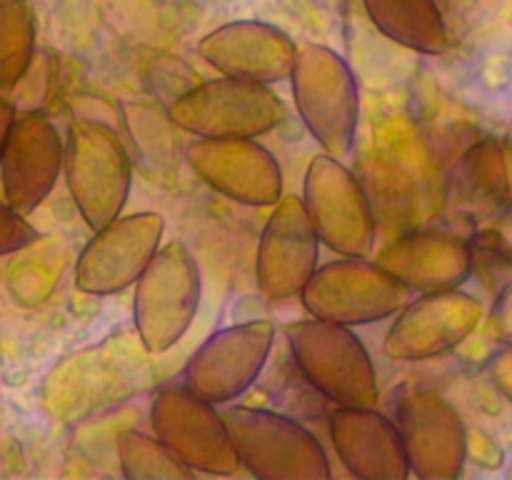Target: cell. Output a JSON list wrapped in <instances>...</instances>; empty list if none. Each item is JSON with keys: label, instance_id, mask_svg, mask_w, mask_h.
<instances>
[{"label": "cell", "instance_id": "8fae6325", "mask_svg": "<svg viewBox=\"0 0 512 480\" xmlns=\"http://www.w3.org/2000/svg\"><path fill=\"white\" fill-rule=\"evenodd\" d=\"M165 220L160 213H130L93 230L78 255L75 285L85 295H113L130 288L160 248Z\"/></svg>", "mask_w": 512, "mask_h": 480}, {"label": "cell", "instance_id": "5b68a950", "mask_svg": "<svg viewBox=\"0 0 512 480\" xmlns=\"http://www.w3.org/2000/svg\"><path fill=\"white\" fill-rule=\"evenodd\" d=\"M168 115L195 138H260L288 120V108L270 85L220 75L175 95Z\"/></svg>", "mask_w": 512, "mask_h": 480}, {"label": "cell", "instance_id": "484cf974", "mask_svg": "<svg viewBox=\"0 0 512 480\" xmlns=\"http://www.w3.org/2000/svg\"><path fill=\"white\" fill-rule=\"evenodd\" d=\"M40 238L38 228L28 220V215L18 213L10 203L0 200V255H13L35 245Z\"/></svg>", "mask_w": 512, "mask_h": 480}, {"label": "cell", "instance_id": "4316f807", "mask_svg": "<svg viewBox=\"0 0 512 480\" xmlns=\"http://www.w3.org/2000/svg\"><path fill=\"white\" fill-rule=\"evenodd\" d=\"M490 333L500 343L512 345V278L500 288L498 298H495L493 313H490Z\"/></svg>", "mask_w": 512, "mask_h": 480}, {"label": "cell", "instance_id": "ffe728a7", "mask_svg": "<svg viewBox=\"0 0 512 480\" xmlns=\"http://www.w3.org/2000/svg\"><path fill=\"white\" fill-rule=\"evenodd\" d=\"M123 113L128 153L135 168L155 185L173 188L178 183L180 138L178 125L168 110L148 100H133L120 108Z\"/></svg>", "mask_w": 512, "mask_h": 480}, {"label": "cell", "instance_id": "9a60e30c", "mask_svg": "<svg viewBox=\"0 0 512 480\" xmlns=\"http://www.w3.org/2000/svg\"><path fill=\"white\" fill-rule=\"evenodd\" d=\"M63 173V138L53 120L40 110L15 113L0 158L3 200L30 215L53 193Z\"/></svg>", "mask_w": 512, "mask_h": 480}, {"label": "cell", "instance_id": "2e32d148", "mask_svg": "<svg viewBox=\"0 0 512 480\" xmlns=\"http://www.w3.org/2000/svg\"><path fill=\"white\" fill-rule=\"evenodd\" d=\"M320 238L305 213L303 200L283 195L273 205L260 233L255 255V278L268 300H288L300 295L303 285L318 268Z\"/></svg>", "mask_w": 512, "mask_h": 480}, {"label": "cell", "instance_id": "d4e9b609", "mask_svg": "<svg viewBox=\"0 0 512 480\" xmlns=\"http://www.w3.org/2000/svg\"><path fill=\"white\" fill-rule=\"evenodd\" d=\"M470 243L473 255V273L485 270L500 280V288L512 278V208L503 210L493 218V223L475 230Z\"/></svg>", "mask_w": 512, "mask_h": 480}, {"label": "cell", "instance_id": "9c48e42d", "mask_svg": "<svg viewBox=\"0 0 512 480\" xmlns=\"http://www.w3.org/2000/svg\"><path fill=\"white\" fill-rule=\"evenodd\" d=\"M150 425L155 438L168 445L193 473L233 475L240 468L223 415L185 385H163L155 390L150 400Z\"/></svg>", "mask_w": 512, "mask_h": 480}, {"label": "cell", "instance_id": "e0dca14e", "mask_svg": "<svg viewBox=\"0 0 512 480\" xmlns=\"http://www.w3.org/2000/svg\"><path fill=\"white\" fill-rule=\"evenodd\" d=\"M295 53V40L263 20H233L210 30L198 43L200 58L220 75L265 85L290 78Z\"/></svg>", "mask_w": 512, "mask_h": 480}, {"label": "cell", "instance_id": "277c9868", "mask_svg": "<svg viewBox=\"0 0 512 480\" xmlns=\"http://www.w3.org/2000/svg\"><path fill=\"white\" fill-rule=\"evenodd\" d=\"M240 468L258 480H328L330 460L320 440L298 420L263 408L233 405L223 413Z\"/></svg>", "mask_w": 512, "mask_h": 480}, {"label": "cell", "instance_id": "ac0fdd59", "mask_svg": "<svg viewBox=\"0 0 512 480\" xmlns=\"http://www.w3.org/2000/svg\"><path fill=\"white\" fill-rule=\"evenodd\" d=\"M375 263L408 293L453 290L473 275L470 243L448 230H410L398 235L375 253Z\"/></svg>", "mask_w": 512, "mask_h": 480}, {"label": "cell", "instance_id": "d6986e66", "mask_svg": "<svg viewBox=\"0 0 512 480\" xmlns=\"http://www.w3.org/2000/svg\"><path fill=\"white\" fill-rule=\"evenodd\" d=\"M340 463L360 480H408L400 430L388 415L373 408H335L328 423Z\"/></svg>", "mask_w": 512, "mask_h": 480}, {"label": "cell", "instance_id": "7c38bea8", "mask_svg": "<svg viewBox=\"0 0 512 480\" xmlns=\"http://www.w3.org/2000/svg\"><path fill=\"white\" fill-rule=\"evenodd\" d=\"M410 475L455 480L468 458V428L458 410L428 388H410L398 400V420Z\"/></svg>", "mask_w": 512, "mask_h": 480}, {"label": "cell", "instance_id": "5bb4252c", "mask_svg": "<svg viewBox=\"0 0 512 480\" xmlns=\"http://www.w3.org/2000/svg\"><path fill=\"white\" fill-rule=\"evenodd\" d=\"M483 320V305L463 290L420 293L413 303L400 308L383 340L390 360H430L458 348L475 333Z\"/></svg>", "mask_w": 512, "mask_h": 480}, {"label": "cell", "instance_id": "3957f363", "mask_svg": "<svg viewBox=\"0 0 512 480\" xmlns=\"http://www.w3.org/2000/svg\"><path fill=\"white\" fill-rule=\"evenodd\" d=\"M288 80L293 83L295 110L308 133L325 153L345 158L358 133L360 93L343 55L320 43L298 45Z\"/></svg>", "mask_w": 512, "mask_h": 480}, {"label": "cell", "instance_id": "f1b7e54d", "mask_svg": "<svg viewBox=\"0 0 512 480\" xmlns=\"http://www.w3.org/2000/svg\"><path fill=\"white\" fill-rule=\"evenodd\" d=\"M15 105L10 103L5 95H0V158H3V148H5V140H8V133H10V125H13L15 120Z\"/></svg>", "mask_w": 512, "mask_h": 480}, {"label": "cell", "instance_id": "603a6c76", "mask_svg": "<svg viewBox=\"0 0 512 480\" xmlns=\"http://www.w3.org/2000/svg\"><path fill=\"white\" fill-rule=\"evenodd\" d=\"M35 60V13L30 0H0V90H15Z\"/></svg>", "mask_w": 512, "mask_h": 480}, {"label": "cell", "instance_id": "7a4b0ae2", "mask_svg": "<svg viewBox=\"0 0 512 480\" xmlns=\"http://www.w3.org/2000/svg\"><path fill=\"white\" fill-rule=\"evenodd\" d=\"M285 340L305 383L330 403L338 408H373L378 403L375 363L348 325L300 320L285 328Z\"/></svg>", "mask_w": 512, "mask_h": 480}, {"label": "cell", "instance_id": "4fadbf2b", "mask_svg": "<svg viewBox=\"0 0 512 480\" xmlns=\"http://www.w3.org/2000/svg\"><path fill=\"white\" fill-rule=\"evenodd\" d=\"M185 160L208 188L240 205L273 208L283 198L278 158L255 138H198Z\"/></svg>", "mask_w": 512, "mask_h": 480}, {"label": "cell", "instance_id": "52a82bcc", "mask_svg": "<svg viewBox=\"0 0 512 480\" xmlns=\"http://www.w3.org/2000/svg\"><path fill=\"white\" fill-rule=\"evenodd\" d=\"M300 200L320 243L333 253L348 258H368L373 253L378 233L373 205L343 158L315 155L305 170Z\"/></svg>", "mask_w": 512, "mask_h": 480}, {"label": "cell", "instance_id": "44dd1931", "mask_svg": "<svg viewBox=\"0 0 512 480\" xmlns=\"http://www.w3.org/2000/svg\"><path fill=\"white\" fill-rule=\"evenodd\" d=\"M455 195L473 213L490 215L512 208V140L485 138L455 165Z\"/></svg>", "mask_w": 512, "mask_h": 480}, {"label": "cell", "instance_id": "cb8c5ba5", "mask_svg": "<svg viewBox=\"0 0 512 480\" xmlns=\"http://www.w3.org/2000/svg\"><path fill=\"white\" fill-rule=\"evenodd\" d=\"M118 463L128 480H188L195 475L168 445L138 430L118 435Z\"/></svg>", "mask_w": 512, "mask_h": 480}, {"label": "cell", "instance_id": "ba28073f", "mask_svg": "<svg viewBox=\"0 0 512 480\" xmlns=\"http://www.w3.org/2000/svg\"><path fill=\"white\" fill-rule=\"evenodd\" d=\"M300 300L310 318L358 328L398 313L408 300V288L375 260L343 255L315 268L300 290Z\"/></svg>", "mask_w": 512, "mask_h": 480}, {"label": "cell", "instance_id": "83f0119b", "mask_svg": "<svg viewBox=\"0 0 512 480\" xmlns=\"http://www.w3.org/2000/svg\"><path fill=\"white\" fill-rule=\"evenodd\" d=\"M490 375H493V383L498 385L500 393L508 395L512 403V345L495 355L493 363H490Z\"/></svg>", "mask_w": 512, "mask_h": 480}, {"label": "cell", "instance_id": "30bf717a", "mask_svg": "<svg viewBox=\"0 0 512 480\" xmlns=\"http://www.w3.org/2000/svg\"><path fill=\"white\" fill-rule=\"evenodd\" d=\"M273 343L275 325L265 318L215 330L185 365L183 385L215 408L230 403L260 378Z\"/></svg>", "mask_w": 512, "mask_h": 480}, {"label": "cell", "instance_id": "8992f818", "mask_svg": "<svg viewBox=\"0 0 512 480\" xmlns=\"http://www.w3.org/2000/svg\"><path fill=\"white\" fill-rule=\"evenodd\" d=\"M200 308L198 260L180 240L160 245L135 280L133 323L148 353L173 348L190 330Z\"/></svg>", "mask_w": 512, "mask_h": 480}, {"label": "cell", "instance_id": "7402d4cb", "mask_svg": "<svg viewBox=\"0 0 512 480\" xmlns=\"http://www.w3.org/2000/svg\"><path fill=\"white\" fill-rule=\"evenodd\" d=\"M370 23L388 40L425 55L450 48L448 25L435 0H363Z\"/></svg>", "mask_w": 512, "mask_h": 480}, {"label": "cell", "instance_id": "6da1fadb", "mask_svg": "<svg viewBox=\"0 0 512 480\" xmlns=\"http://www.w3.org/2000/svg\"><path fill=\"white\" fill-rule=\"evenodd\" d=\"M63 173L70 198L90 230L123 213L133 185V160L113 125L93 118L73 120L63 140Z\"/></svg>", "mask_w": 512, "mask_h": 480}]
</instances>
